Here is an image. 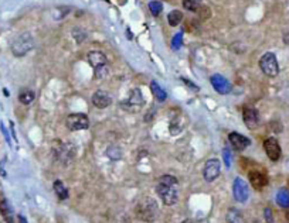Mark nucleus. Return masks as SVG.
Returning a JSON list of instances; mask_svg holds the SVG:
<instances>
[{"label": "nucleus", "mask_w": 289, "mask_h": 223, "mask_svg": "<svg viewBox=\"0 0 289 223\" xmlns=\"http://www.w3.org/2000/svg\"><path fill=\"white\" fill-rule=\"evenodd\" d=\"M156 192L159 198L167 206H173L179 201V190H177V179L172 175H162L158 179Z\"/></svg>", "instance_id": "nucleus-1"}, {"label": "nucleus", "mask_w": 289, "mask_h": 223, "mask_svg": "<svg viewBox=\"0 0 289 223\" xmlns=\"http://www.w3.org/2000/svg\"><path fill=\"white\" fill-rule=\"evenodd\" d=\"M136 218L143 221V222H155L159 215V206L158 202L153 198H143L142 201L136 205Z\"/></svg>", "instance_id": "nucleus-2"}, {"label": "nucleus", "mask_w": 289, "mask_h": 223, "mask_svg": "<svg viewBox=\"0 0 289 223\" xmlns=\"http://www.w3.org/2000/svg\"><path fill=\"white\" fill-rule=\"evenodd\" d=\"M10 48L14 56H24L34 48V37L32 33L19 34L12 41Z\"/></svg>", "instance_id": "nucleus-3"}, {"label": "nucleus", "mask_w": 289, "mask_h": 223, "mask_svg": "<svg viewBox=\"0 0 289 223\" xmlns=\"http://www.w3.org/2000/svg\"><path fill=\"white\" fill-rule=\"evenodd\" d=\"M259 68L266 77H269V78L277 77L279 74V65H278V59L275 54L274 53H265L259 59Z\"/></svg>", "instance_id": "nucleus-4"}, {"label": "nucleus", "mask_w": 289, "mask_h": 223, "mask_svg": "<svg viewBox=\"0 0 289 223\" xmlns=\"http://www.w3.org/2000/svg\"><path fill=\"white\" fill-rule=\"evenodd\" d=\"M65 123L71 132H81V130L90 129V119L84 113H71Z\"/></svg>", "instance_id": "nucleus-5"}, {"label": "nucleus", "mask_w": 289, "mask_h": 223, "mask_svg": "<svg viewBox=\"0 0 289 223\" xmlns=\"http://www.w3.org/2000/svg\"><path fill=\"white\" fill-rule=\"evenodd\" d=\"M143 95H142V92L140 89H133L130 92V95H129V98H128L125 102H121V106L128 112H138L140 108H142V105H143Z\"/></svg>", "instance_id": "nucleus-6"}, {"label": "nucleus", "mask_w": 289, "mask_h": 223, "mask_svg": "<svg viewBox=\"0 0 289 223\" xmlns=\"http://www.w3.org/2000/svg\"><path fill=\"white\" fill-rule=\"evenodd\" d=\"M221 171V163L217 158H210L207 160L206 166H204V171H203V177L207 182H213L214 179L220 175Z\"/></svg>", "instance_id": "nucleus-7"}, {"label": "nucleus", "mask_w": 289, "mask_h": 223, "mask_svg": "<svg viewBox=\"0 0 289 223\" xmlns=\"http://www.w3.org/2000/svg\"><path fill=\"white\" fill-rule=\"evenodd\" d=\"M232 194H234V198L235 201H238L240 203L247 202L248 196H250V192H248V185L243 178L237 177L234 179V184H232Z\"/></svg>", "instance_id": "nucleus-8"}, {"label": "nucleus", "mask_w": 289, "mask_h": 223, "mask_svg": "<svg viewBox=\"0 0 289 223\" xmlns=\"http://www.w3.org/2000/svg\"><path fill=\"white\" fill-rule=\"evenodd\" d=\"M210 82H211V85L216 89V92L220 93V95H228L232 89L231 84L228 82V79L224 78L223 75H219V74H214L210 78Z\"/></svg>", "instance_id": "nucleus-9"}, {"label": "nucleus", "mask_w": 289, "mask_h": 223, "mask_svg": "<svg viewBox=\"0 0 289 223\" xmlns=\"http://www.w3.org/2000/svg\"><path fill=\"white\" fill-rule=\"evenodd\" d=\"M264 150H265L266 156L271 161H278L281 156H282V151H281V145L278 143L277 139L274 137H269L264 141Z\"/></svg>", "instance_id": "nucleus-10"}, {"label": "nucleus", "mask_w": 289, "mask_h": 223, "mask_svg": "<svg viewBox=\"0 0 289 223\" xmlns=\"http://www.w3.org/2000/svg\"><path fill=\"white\" fill-rule=\"evenodd\" d=\"M243 119L245 126L250 129V130H255L259 124V113L255 108L251 106H245L243 111Z\"/></svg>", "instance_id": "nucleus-11"}, {"label": "nucleus", "mask_w": 289, "mask_h": 223, "mask_svg": "<svg viewBox=\"0 0 289 223\" xmlns=\"http://www.w3.org/2000/svg\"><path fill=\"white\" fill-rule=\"evenodd\" d=\"M87 59H88L90 65L94 68V71L99 69V68L108 67V58H106V56L102 51H91V53H88Z\"/></svg>", "instance_id": "nucleus-12"}, {"label": "nucleus", "mask_w": 289, "mask_h": 223, "mask_svg": "<svg viewBox=\"0 0 289 223\" xmlns=\"http://www.w3.org/2000/svg\"><path fill=\"white\" fill-rule=\"evenodd\" d=\"M228 141L237 151H243V150H245L248 145L251 144V140L248 137H245V136L240 133H235V132L228 134Z\"/></svg>", "instance_id": "nucleus-13"}, {"label": "nucleus", "mask_w": 289, "mask_h": 223, "mask_svg": "<svg viewBox=\"0 0 289 223\" xmlns=\"http://www.w3.org/2000/svg\"><path fill=\"white\" fill-rule=\"evenodd\" d=\"M93 103L94 106L98 108V109H105V108H108L112 103V98L108 95V92L99 89L93 95Z\"/></svg>", "instance_id": "nucleus-14"}, {"label": "nucleus", "mask_w": 289, "mask_h": 223, "mask_svg": "<svg viewBox=\"0 0 289 223\" xmlns=\"http://www.w3.org/2000/svg\"><path fill=\"white\" fill-rule=\"evenodd\" d=\"M248 179H250V184L254 187V190L261 191L264 187H266L268 184V178H266L265 174H262L261 171H251L248 174Z\"/></svg>", "instance_id": "nucleus-15"}, {"label": "nucleus", "mask_w": 289, "mask_h": 223, "mask_svg": "<svg viewBox=\"0 0 289 223\" xmlns=\"http://www.w3.org/2000/svg\"><path fill=\"white\" fill-rule=\"evenodd\" d=\"M0 213L3 216V219L6 221V223H14V221H13V211L6 198L0 199Z\"/></svg>", "instance_id": "nucleus-16"}, {"label": "nucleus", "mask_w": 289, "mask_h": 223, "mask_svg": "<svg viewBox=\"0 0 289 223\" xmlns=\"http://www.w3.org/2000/svg\"><path fill=\"white\" fill-rule=\"evenodd\" d=\"M151 90L152 93H153V96L158 99L159 102H164L166 101V98H167V93L164 92L162 86L156 82V81H152L151 82Z\"/></svg>", "instance_id": "nucleus-17"}, {"label": "nucleus", "mask_w": 289, "mask_h": 223, "mask_svg": "<svg viewBox=\"0 0 289 223\" xmlns=\"http://www.w3.org/2000/svg\"><path fill=\"white\" fill-rule=\"evenodd\" d=\"M53 188H54V192L57 194L58 199H61V201H65L67 198H68V190L65 188V185L63 184V181H54V184H53Z\"/></svg>", "instance_id": "nucleus-18"}, {"label": "nucleus", "mask_w": 289, "mask_h": 223, "mask_svg": "<svg viewBox=\"0 0 289 223\" xmlns=\"http://www.w3.org/2000/svg\"><path fill=\"white\" fill-rule=\"evenodd\" d=\"M225 221H227V223H243V215L238 209L230 208L227 211V215H225Z\"/></svg>", "instance_id": "nucleus-19"}, {"label": "nucleus", "mask_w": 289, "mask_h": 223, "mask_svg": "<svg viewBox=\"0 0 289 223\" xmlns=\"http://www.w3.org/2000/svg\"><path fill=\"white\" fill-rule=\"evenodd\" d=\"M182 22H183V13L180 10H172L167 14V23H169L172 27L179 26Z\"/></svg>", "instance_id": "nucleus-20"}, {"label": "nucleus", "mask_w": 289, "mask_h": 223, "mask_svg": "<svg viewBox=\"0 0 289 223\" xmlns=\"http://www.w3.org/2000/svg\"><path fill=\"white\" fill-rule=\"evenodd\" d=\"M35 98V93L32 89H26L23 92H20V95H19V101L20 103H23V105H30L32 102L34 101Z\"/></svg>", "instance_id": "nucleus-21"}, {"label": "nucleus", "mask_w": 289, "mask_h": 223, "mask_svg": "<svg viewBox=\"0 0 289 223\" xmlns=\"http://www.w3.org/2000/svg\"><path fill=\"white\" fill-rule=\"evenodd\" d=\"M277 202L279 206L288 208L289 206V192L288 190H281L277 195Z\"/></svg>", "instance_id": "nucleus-22"}, {"label": "nucleus", "mask_w": 289, "mask_h": 223, "mask_svg": "<svg viewBox=\"0 0 289 223\" xmlns=\"http://www.w3.org/2000/svg\"><path fill=\"white\" fill-rule=\"evenodd\" d=\"M201 4L203 0H183V7L189 11H198Z\"/></svg>", "instance_id": "nucleus-23"}, {"label": "nucleus", "mask_w": 289, "mask_h": 223, "mask_svg": "<svg viewBox=\"0 0 289 223\" xmlns=\"http://www.w3.org/2000/svg\"><path fill=\"white\" fill-rule=\"evenodd\" d=\"M149 10L153 16H159L163 10V4L161 1H158V0H153L149 3Z\"/></svg>", "instance_id": "nucleus-24"}, {"label": "nucleus", "mask_w": 289, "mask_h": 223, "mask_svg": "<svg viewBox=\"0 0 289 223\" xmlns=\"http://www.w3.org/2000/svg\"><path fill=\"white\" fill-rule=\"evenodd\" d=\"M72 37L77 43H82L87 38V33H85V30H82L81 27H75L72 30Z\"/></svg>", "instance_id": "nucleus-25"}, {"label": "nucleus", "mask_w": 289, "mask_h": 223, "mask_svg": "<svg viewBox=\"0 0 289 223\" xmlns=\"http://www.w3.org/2000/svg\"><path fill=\"white\" fill-rule=\"evenodd\" d=\"M106 156L109 157L111 160H119L121 156H122V153H121V150L118 147H115V145H109L108 150H106Z\"/></svg>", "instance_id": "nucleus-26"}, {"label": "nucleus", "mask_w": 289, "mask_h": 223, "mask_svg": "<svg viewBox=\"0 0 289 223\" xmlns=\"http://www.w3.org/2000/svg\"><path fill=\"white\" fill-rule=\"evenodd\" d=\"M182 40H183V34H176L173 41H172V48H173V50H179V48L182 47Z\"/></svg>", "instance_id": "nucleus-27"}, {"label": "nucleus", "mask_w": 289, "mask_h": 223, "mask_svg": "<svg viewBox=\"0 0 289 223\" xmlns=\"http://www.w3.org/2000/svg\"><path fill=\"white\" fill-rule=\"evenodd\" d=\"M264 213H265L266 223H274V218H272V211H271L269 208H266L265 211H264Z\"/></svg>", "instance_id": "nucleus-28"}, {"label": "nucleus", "mask_w": 289, "mask_h": 223, "mask_svg": "<svg viewBox=\"0 0 289 223\" xmlns=\"http://www.w3.org/2000/svg\"><path fill=\"white\" fill-rule=\"evenodd\" d=\"M223 156H224V160H225V164H227V167H230V160H231V156H230V151H228V148H224V151H223Z\"/></svg>", "instance_id": "nucleus-29"}, {"label": "nucleus", "mask_w": 289, "mask_h": 223, "mask_svg": "<svg viewBox=\"0 0 289 223\" xmlns=\"http://www.w3.org/2000/svg\"><path fill=\"white\" fill-rule=\"evenodd\" d=\"M284 41H285V44H289V33L284 35Z\"/></svg>", "instance_id": "nucleus-30"}, {"label": "nucleus", "mask_w": 289, "mask_h": 223, "mask_svg": "<svg viewBox=\"0 0 289 223\" xmlns=\"http://www.w3.org/2000/svg\"><path fill=\"white\" fill-rule=\"evenodd\" d=\"M182 223H194L193 221H185V222H182Z\"/></svg>", "instance_id": "nucleus-31"}, {"label": "nucleus", "mask_w": 289, "mask_h": 223, "mask_svg": "<svg viewBox=\"0 0 289 223\" xmlns=\"http://www.w3.org/2000/svg\"><path fill=\"white\" fill-rule=\"evenodd\" d=\"M288 219H289V212H288Z\"/></svg>", "instance_id": "nucleus-32"}]
</instances>
